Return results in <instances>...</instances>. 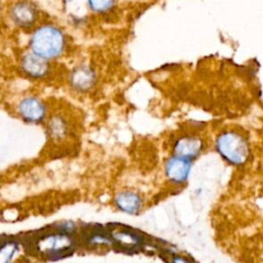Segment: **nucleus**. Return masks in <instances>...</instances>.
<instances>
[{
	"label": "nucleus",
	"mask_w": 263,
	"mask_h": 263,
	"mask_svg": "<svg viewBox=\"0 0 263 263\" xmlns=\"http://www.w3.org/2000/svg\"><path fill=\"white\" fill-rule=\"evenodd\" d=\"M216 149L222 158L232 165L243 164L250 154L248 141L234 130L222 132L216 139Z\"/></svg>",
	"instance_id": "obj_1"
},
{
	"label": "nucleus",
	"mask_w": 263,
	"mask_h": 263,
	"mask_svg": "<svg viewBox=\"0 0 263 263\" xmlns=\"http://www.w3.org/2000/svg\"><path fill=\"white\" fill-rule=\"evenodd\" d=\"M49 128H50V133L54 137H60V136H62L64 134V130H65L64 121L61 118H59V117H54L50 121Z\"/></svg>",
	"instance_id": "obj_13"
},
{
	"label": "nucleus",
	"mask_w": 263,
	"mask_h": 263,
	"mask_svg": "<svg viewBox=\"0 0 263 263\" xmlns=\"http://www.w3.org/2000/svg\"><path fill=\"white\" fill-rule=\"evenodd\" d=\"M10 16L16 25L27 27L34 23L36 11L31 4L27 2H18L11 7Z\"/></svg>",
	"instance_id": "obj_8"
},
{
	"label": "nucleus",
	"mask_w": 263,
	"mask_h": 263,
	"mask_svg": "<svg viewBox=\"0 0 263 263\" xmlns=\"http://www.w3.org/2000/svg\"><path fill=\"white\" fill-rule=\"evenodd\" d=\"M116 206L125 213L135 214L141 208V198L140 196L132 191H121L115 196Z\"/></svg>",
	"instance_id": "obj_9"
},
{
	"label": "nucleus",
	"mask_w": 263,
	"mask_h": 263,
	"mask_svg": "<svg viewBox=\"0 0 263 263\" xmlns=\"http://www.w3.org/2000/svg\"><path fill=\"white\" fill-rule=\"evenodd\" d=\"M66 1H69V0H66Z\"/></svg>",
	"instance_id": "obj_14"
},
{
	"label": "nucleus",
	"mask_w": 263,
	"mask_h": 263,
	"mask_svg": "<svg viewBox=\"0 0 263 263\" xmlns=\"http://www.w3.org/2000/svg\"><path fill=\"white\" fill-rule=\"evenodd\" d=\"M22 68L28 75L32 77H41L46 74L48 66L46 59L35 53H27L22 60Z\"/></svg>",
	"instance_id": "obj_7"
},
{
	"label": "nucleus",
	"mask_w": 263,
	"mask_h": 263,
	"mask_svg": "<svg viewBox=\"0 0 263 263\" xmlns=\"http://www.w3.org/2000/svg\"><path fill=\"white\" fill-rule=\"evenodd\" d=\"M18 113L27 121L38 122L43 119L45 110L40 101L35 98L23 99L18 104Z\"/></svg>",
	"instance_id": "obj_5"
},
{
	"label": "nucleus",
	"mask_w": 263,
	"mask_h": 263,
	"mask_svg": "<svg viewBox=\"0 0 263 263\" xmlns=\"http://www.w3.org/2000/svg\"><path fill=\"white\" fill-rule=\"evenodd\" d=\"M93 74L92 72L85 67L76 68L71 74V83L73 86L80 90H85L90 87L93 82Z\"/></svg>",
	"instance_id": "obj_10"
},
{
	"label": "nucleus",
	"mask_w": 263,
	"mask_h": 263,
	"mask_svg": "<svg viewBox=\"0 0 263 263\" xmlns=\"http://www.w3.org/2000/svg\"><path fill=\"white\" fill-rule=\"evenodd\" d=\"M89 8L95 12H104L109 10L115 0H87Z\"/></svg>",
	"instance_id": "obj_11"
},
{
	"label": "nucleus",
	"mask_w": 263,
	"mask_h": 263,
	"mask_svg": "<svg viewBox=\"0 0 263 263\" xmlns=\"http://www.w3.org/2000/svg\"><path fill=\"white\" fill-rule=\"evenodd\" d=\"M38 248L43 251L48 258L54 256L53 259H60L59 255L65 256L67 253H71L72 240L65 234L49 235L40 239Z\"/></svg>",
	"instance_id": "obj_3"
},
{
	"label": "nucleus",
	"mask_w": 263,
	"mask_h": 263,
	"mask_svg": "<svg viewBox=\"0 0 263 263\" xmlns=\"http://www.w3.org/2000/svg\"><path fill=\"white\" fill-rule=\"evenodd\" d=\"M202 149V141L197 137H183L176 141L174 150L176 155L184 158H193Z\"/></svg>",
	"instance_id": "obj_6"
},
{
	"label": "nucleus",
	"mask_w": 263,
	"mask_h": 263,
	"mask_svg": "<svg viewBox=\"0 0 263 263\" xmlns=\"http://www.w3.org/2000/svg\"><path fill=\"white\" fill-rule=\"evenodd\" d=\"M16 251H17V245L15 242L10 241V242H7L6 245H3L0 253V257H1L0 261L3 263L10 261Z\"/></svg>",
	"instance_id": "obj_12"
},
{
	"label": "nucleus",
	"mask_w": 263,
	"mask_h": 263,
	"mask_svg": "<svg viewBox=\"0 0 263 263\" xmlns=\"http://www.w3.org/2000/svg\"><path fill=\"white\" fill-rule=\"evenodd\" d=\"M190 172V161L181 156L171 157L165 164V174L170 180L176 183L184 182Z\"/></svg>",
	"instance_id": "obj_4"
},
{
	"label": "nucleus",
	"mask_w": 263,
	"mask_h": 263,
	"mask_svg": "<svg viewBox=\"0 0 263 263\" xmlns=\"http://www.w3.org/2000/svg\"><path fill=\"white\" fill-rule=\"evenodd\" d=\"M64 35L53 26H42L32 35L30 46L33 52L45 58L52 59L61 54L64 48Z\"/></svg>",
	"instance_id": "obj_2"
}]
</instances>
